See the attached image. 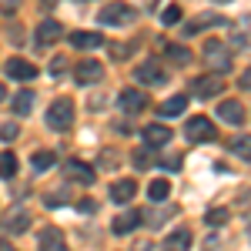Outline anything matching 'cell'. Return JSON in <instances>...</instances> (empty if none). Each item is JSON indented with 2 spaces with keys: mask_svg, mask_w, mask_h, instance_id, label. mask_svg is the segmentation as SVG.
Wrapping results in <instances>:
<instances>
[{
  "mask_svg": "<svg viewBox=\"0 0 251 251\" xmlns=\"http://www.w3.org/2000/svg\"><path fill=\"white\" fill-rule=\"evenodd\" d=\"M137 20V10L134 7H127L124 0H111V3H104V10L97 14V24L100 27H131Z\"/></svg>",
  "mask_w": 251,
  "mask_h": 251,
  "instance_id": "6da1fadb",
  "label": "cell"
},
{
  "mask_svg": "<svg viewBox=\"0 0 251 251\" xmlns=\"http://www.w3.org/2000/svg\"><path fill=\"white\" fill-rule=\"evenodd\" d=\"M74 124V104L67 100V97H60L50 104V111H47V127L50 131H67Z\"/></svg>",
  "mask_w": 251,
  "mask_h": 251,
  "instance_id": "7a4b0ae2",
  "label": "cell"
},
{
  "mask_svg": "<svg viewBox=\"0 0 251 251\" xmlns=\"http://www.w3.org/2000/svg\"><path fill=\"white\" fill-rule=\"evenodd\" d=\"M204 60H208V67H211L214 74H228L231 71V54H228V47L221 44V40H208L204 44Z\"/></svg>",
  "mask_w": 251,
  "mask_h": 251,
  "instance_id": "3957f363",
  "label": "cell"
},
{
  "mask_svg": "<svg viewBox=\"0 0 251 251\" xmlns=\"http://www.w3.org/2000/svg\"><path fill=\"white\" fill-rule=\"evenodd\" d=\"M184 134H188V141H194V144H204V141H214V124L208 121V117H191L188 124H184Z\"/></svg>",
  "mask_w": 251,
  "mask_h": 251,
  "instance_id": "277c9868",
  "label": "cell"
},
{
  "mask_svg": "<svg viewBox=\"0 0 251 251\" xmlns=\"http://www.w3.org/2000/svg\"><path fill=\"white\" fill-rule=\"evenodd\" d=\"M74 80L84 84V87H91L97 80H104V64L100 60H80L77 67H74Z\"/></svg>",
  "mask_w": 251,
  "mask_h": 251,
  "instance_id": "5b68a950",
  "label": "cell"
},
{
  "mask_svg": "<svg viewBox=\"0 0 251 251\" xmlns=\"http://www.w3.org/2000/svg\"><path fill=\"white\" fill-rule=\"evenodd\" d=\"M134 80L141 84H148V87H157V84H164V67L157 64V60H144V64H137L134 67Z\"/></svg>",
  "mask_w": 251,
  "mask_h": 251,
  "instance_id": "8992f818",
  "label": "cell"
},
{
  "mask_svg": "<svg viewBox=\"0 0 251 251\" xmlns=\"http://www.w3.org/2000/svg\"><path fill=\"white\" fill-rule=\"evenodd\" d=\"M208 27H228V20L221 17V14H198V17L188 20L181 30H184V37H194V34H201V30H208Z\"/></svg>",
  "mask_w": 251,
  "mask_h": 251,
  "instance_id": "52a82bcc",
  "label": "cell"
},
{
  "mask_svg": "<svg viewBox=\"0 0 251 251\" xmlns=\"http://www.w3.org/2000/svg\"><path fill=\"white\" fill-rule=\"evenodd\" d=\"M117 107H121L124 114H137V111L148 107V97H144V91H137V87H127V91L117 94Z\"/></svg>",
  "mask_w": 251,
  "mask_h": 251,
  "instance_id": "ba28073f",
  "label": "cell"
},
{
  "mask_svg": "<svg viewBox=\"0 0 251 251\" xmlns=\"http://www.w3.org/2000/svg\"><path fill=\"white\" fill-rule=\"evenodd\" d=\"M225 91V80H218L211 74V77H194V84H191V94L194 97H201V100H211V97H218Z\"/></svg>",
  "mask_w": 251,
  "mask_h": 251,
  "instance_id": "9c48e42d",
  "label": "cell"
},
{
  "mask_svg": "<svg viewBox=\"0 0 251 251\" xmlns=\"http://www.w3.org/2000/svg\"><path fill=\"white\" fill-rule=\"evenodd\" d=\"M71 47H74V50H97V47H104V34L77 30V34H71Z\"/></svg>",
  "mask_w": 251,
  "mask_h": 251,
  "instance_id": "30bf717a",
  "label": "cell"
},
{
  "mask_svg": "<svg viewBox=\"0 0 251 251\" xmlns=\"http://www.w3.org/2000/svg\"><path fill=\"white\" fill-rule=\"evenodd\" d=\"M218 117L225 121V124H245V104H238V100H221L218 104Z\"/></svg>",
  "mask_w": 251,
  "mask_h": 251,
  "instance_id": "8fae6325",
  "label": "cell"
},
{
  "mask_svg": "<svg viewBox=\"0 0 251 251\" xmlns=\"http://www.w3.org/2000/svg\"><path fill=\"white\" fill-rule=\"evenodd\" d=\"M134 194H137V184L131 177H121V181H114V188H111V201L114 204H131Z\"/></svg>",
  "mask_w": 251,
  "mask_h": 251,
  "instance_id": "7c38bea8",
  "label": "cell"
},
{
  "mask_svg": "<svg viewBox=\"0 0 251 251\" xmlns=\"http://www.w3.org/2000/svg\"><path fill=\"white\" fill-rule=\"evenodd\" d=\"M64 171H67V177H74V181H80V184H94V168H91V164H84V161H77V157H74V161H67V164H64Z\"/></svg>",
  "mask_w": 251,
  "mask_h": 251,
  "instance_id": "4fadbf2b",
  "label": "cell"
},
{
  "mask_svg": "<svg viewBox=\"0 0 251 251\" xmlns=\"http://www.w3.org/2000/svg\"><path fill=\"white\" fill-rule=\"evenodd\" d=\"M141 134H144V144H148V148H164V144L171 141V131H168L164 124H157V121H154V124H148Z\"/></svg>",
  "mask_w": 251,
  "mask_h": 251,
  "instance_id": "5bb4252c",
  "label": "cell"
},
{
  "mask_svg": "<svg viewBox=\"0 0 251 251\" xmlns=\"http://www.w3.org/2000/svg\"><path fill=\"white\" fill-rule=\"evenodd\" d=\"M60 37H64V27H60L57 20H44L37 27V44L40 47H50V44H57Z\"/></svg>",
  "mask_w": 251,
  "mask_h": 251,
  "instance_id": "9a60e30c",
  "label": "cell"
},
{
  "mask_svg": "<svg viewBox=\"0 0 251 251\" xmlns=\"http://www.w3.org/2000/svg\"><path fill=\"white\" fill-rule=\"evenodd\" d=\"M7 74H10L14 80H34V77H37V67H34L30 60L14 57V60H7Z\"/></svg>",
  "mask_w": 251,
  "mask_h": 251,
  "instance_id": "2e32d148",
  "label": "cell"
},
{
  "mask_svg": "<svg viewBox=\"0 0 251 251\" xmlns=\"http://www.w3.org/2000/svg\"><path fill=\"white\" fill-rule=\"evenodd\" d=\"M40 251H71L67 241H64V234H60V228H44L40 231Z\"/></svg>",
  "mask_w": 251,
  "mask_h": 251,
  "instance_id": "e0dca14e",
  "label": "cell"
},
{
  "mask_svg": "<svg viewBox=\"0 0 251 251\" xmlns=\"http://www.w3.org/2000/svg\"><path fill=\"white\" fill-rule=\"evenodd\" d=\"M164 251H191V231L188 228H177V231H171L168 238H164V245H161Z\"/></svg>",
  "mask_w": 251,
  "mask_h": 251,
  "instance_id": "ac0fdd59",
  "label": "cell"
},
{
  "mask_svg": "<svg viewBox=\"0 0 251 251\" xmlns=\"http://www.w3.org/2000/svg\"><path fill=\"white\" fill-rule=\"evenodd\" d=\"M137 225H141V211H124V214H117V218H114L111 228H114V234H131Z\"/></svg>",
  "mask_w": 251,
  "mask_h": 251,
  "instance_id": "d6986e66",
  "label": "cell"
},
{
  "mask_svg": "<svg viewBox=\"0 0 251 251\" xmlns=\"http://www.w3.org/2000/svg\"><path fill=\"white\" fill-rule=\"evenodd\" d=\"M184 107H188V97L174 94V97H168L164 104H157V114L161 117H177V114H184Z\"/></svg>",
  "mask_w": 251,
  "mask_h": 251,
  "instance_id": "ffe728a7",
  "label": "cell"
},
{
  "mask_svg": "<svg viewBox=\"0 0 251 251\" xmlns=\"http://www.w3.org/2000/svg\"><path fill=\"white\" fill-rule=\"evenodd\" d=\"M34 100H37V94H34V91H20L17 97H14V114H30V111H34Z\"/></svg>",
  "mask_w": 251,
  "mask_h": 251,
  "instance_id": "44dd1931",
  "label": "cell"
},
{
  "mask_svg": "<svg viewBox=\"0 0 251 251\" xmlns=\"http://www.w3.org/2000/svg\"><path fill=\"white\" fill-rule=\"evenodd\" d=\"M168 194H171V184H168V181H164V177H154V181H151V184H148V198H151V201H168Z\"/></svg>",
  "mask_w": 251,
  "mask_h": 251,
  "instance_id": "7402d4cb",
  "label": "cell"
},
{
  "mask_svg": "<svg viewBox=\"0 0 251 251\" xmlns=\"http://www.w3.org/2000/svg\"><path fill=\"white\" fill-rule=\"evenodd\" d=\"M3 228L7 231H27L30 228V218H27V211H14L3 218Z\"/></svg>",
  "mask_w": 251,
  "mask_h": 251,
  "instance_id": "603a6c76",
  "label": "cell"
},
{
  "mask_svg": "<svg viewBox=\"0 0 251 251\" xmlns=\"http://www.w3.org/2000/svg\"><path fill=\"white\" fill-rule=\"evenodd\" d=\"M174 208H164V211H141V225H151V228H161V225H164V221H168V218H174Z\"/></svg>",
  "mask_w": 251,
  "mask_h": 251,
  "instance_id": "cb8c5ba5",
  "label": "cell"
},
{
  "mask_svg": "<svg viewBox=\"0 0 251 251\" xmlns=\"http://www.w3.org/2000/svg\"><path fill=\"white\" fill-rule=\"evenodd\" d=\"M30 164H34V171H47V168L57 164V154L54 151H37V154L30 157Z\"/></svg>",
  "mask_w": 251,
  "mask_h": 251,
  "instance_id": "d4e9b609",
  "label": "cell"
},
{
  "mask_svg": "<svg viewBox=\"0 0 251 251\" xmlns=\"http://www.w3.org/2000/svg\"><path fill=\"white\" fill-rule=\"evenodd\" d=\"M164 50H168V60H171V64H188V60H191V50L181 47V44H168Z\"/></svg>",
  "mask_w": 251,
  "mask_h": 251,
  "instance_id": "484cf974",
  "label": "cell"
},
{
  "mask_svg": "<svg viewBox=\"0 0 251 251\" xmlns=\"http://www.w3.org/2000/svg\"><path fill=\"white\" fill-rule=\"evenodd\" d=\"M14 174H17V157L10 151H3L0 154V177H14Z\"/></svg>",
  "mask_w": 251,
  "mask_h": 251,
  "instance_id": "4316f807",
  "label": "cell"
},
{
  "mask_svg": "<svg viewBox=\"0 0 251 251\" xmlns=\"http://www.w3.org/2000/svg\"><path fill=\"white\" fill-rule=\"evenodd\" d=\"M204 221L214 225V228H218V225H225V221H228V208H211V211L204 214Z\"/></svg>",
  "mask_w": 251,
  "mask_h": 251,
  "instance_id": "83f0119b",
  "label": "cell"
},
{
  "mask_svg": "<svg viewBox=\"0 0 251 251\" xmlns=\"http://www.w3.org/2000/svg\"><path fill=\"white\" fill-rule=\"evenodd\" d=\"M231 151H234L238 157H241V161H251V154H248V134H241V137H238V141L231 144Z\"/></svg>",
  "mask_w": 251,
  "mask_h": 251,
  "instance_id": "f1b7e54d",
  "label": "cell"
},
{
  "mask_svg": "<svg viewBox=\"0 0 251 251\" xmlns=\"http://www.w3.org/2000/svg\"><path fill=\"white\" fill-rule=\"evenodd\" d=\"M161 20L168 24V27H174V24H181V7H164V14H161Z\"/></svg>",
  "mask_w": 251,
  "mask_h": 251,
  "instance_id": "f546056e",
  "label": "cell"
},
{
  "mask_svg": "<svg viewBox=\"0 0 251 251\" xmlns=\"http://www.w3.org/2000/svg\"><path fill=\"white\" fill-rule=\"evenodd\" d=\"M131 161H134V168L148 171V168H151V151H134V154H131Z\"/></svg>",
  "mask_w": 251,
  "mask_h": 251,
  "instance_id": "4dcf8cb0",
  "label": "cell"
},
{
  "mask_svg": "<svg viewBox=\"0 0 251 251\" xmlns=\"http://www.w3.org/2000/svg\"><path fill=\"white\" fill-rule=\"evenodd\" d=\"M231 47L245 54V50H248V34H245V30H234V34H231Z\"/></svg>",
  "mask_w": 251,
  "mask_h": 251,
  "instance_id": "1f68e13d",
  "label": "cell"
},
{
  "mask_svg": "<svg viewBox=\"0 0 251 251\" xmlns=\"http://www.w3.org/2000/svg\"><path fill=\"white\" fill-rule=\"evenodd\" d=\"M17 134H20L17 124H3L0 127V141H17Z\"/></svg>",
  "mask_w": 251,
  "mask_h": 251,
  "instance_id": "d6a6232c",
  "label": "cell"
},
{
  "mask_svg": "<svg viewBox=\"0 0 251 251\" xmlns=\"http://www.w3.org/2000/svg\"><path fill=\"white\" fill-rule=\"evenodd\" d=\"M77 211H97V201H91V198H84V201H77Z\"/></svg>",
  "mask_w": 251,
  "mask_h": 251,
  "instance_id": "836d02e7",
  "label": "cell"
},
{
  "mask_svg": "<svg viewBox=\"0 0 251 251\" xmlns=\"http://www.w3.org/2000/svg\"><path fill=\"white\" fill-rule=\"evenodd\" d=\"M100 168H117V161H114V151H107V154H100Z\"/></svg>",
  "mask_w": 251,
  "mask_h": 251,
  "instance_id": "e575fe53",
  "label": "cell"
},
{
  "mask_svg": "<svg viewBox=\"0 0 251 251\" xmlns=\"http://www.w3.org/2000/svg\"><path fill=\"white\" fill-rule=\"evenodd\" d=\"M161 164H164V168H168V171H177V168H181V157H164V161H161Z\"/></svg>",
  "mask_w": 251,
  "mask_h": 251,
  "instance_id": "d590c367",
  "label": "cell"
},
{
  "mask_svg": "<svg viewBox=\"0 0 251 251\" xmlns=\"http://www.w3.org/2000/svg\"><path fill=\"white\" fill-rule=\"evenodd\" d=\"M0 7H3L7 14H14V10H17V7H20V0H0Z\"/></svg>",
  "mask_w": 251,
  "mask_h": 251,
  "instance_id": "8d00e7d4",
  "label": "cell"
},
{
  "mask_svg": "<svg viewBox=\"0 0 251 251\" xmlns=\"http://www.w3.org/2000/svg\"><path fill=\"white\" fill-rule=\"evenodd\" d=\"M238 84H241V91H248V87H251V74H248V71L241 74V80H238Z\"/></svg>",
  "mask_w": 251,
  "mask_h": 251,
  "instance_id": "74e56055",
  "label": "cell"
},
{
  "mask_svg": "<svg viewBox=\"0 0 251 251\" xmlns=\"http://www.w3.org/2000/svg\"><path fill=\"white\" fill-rule=\"evenodd\" d=\"M3 97H7V87H3V84H0V100H3Z\"/></svg>",
  "mask_w": 251,
  "mask_h": 251,
  "instance_id": "f35d334b",
  "label": "cell"
},
{
  "mask_svg": "<svg viewBox=\"0 0 251 251\" xmlns=\"http://www.w3.org/2000/svg\"><path fill=\"white\" fill-rule=\"evenodd\" d=\"M214 3H231V0H214Z\"/></svg>",
  "mask_w": 251,
  "mask_h": 251,
  "instance_id": "ab89813d",
  "label": "cell"
},
{
  "mask_svg": "<svg viewBox=\"0 0 251 251\" xmlns=\"http://www.w3.org/2000/svg\"><path fill=\"white\" fill-rule=\"evenodd\" d=\"M0 251H10V248H7V245H0Z\"/></svg>",
  "mask_w": 251,
  "mask_h": 251,
  "instance_id": "60d3db41",
  "label": "cell"
},
{
  "mask_svg": "<svg viewBox=\"0 0 251 251\" xmlns=\"http://www.w3.org/2000/svg\"><path fill=\"white\" fill-rule=\"evenodd\" d=\"M148 3H154V0H148Z\"/></svg>",
  "mask_w": 251,
  "mask_h": 251,
  "instance_id": "b9f144b4",
  "label": "cell"
}]
</instances>
